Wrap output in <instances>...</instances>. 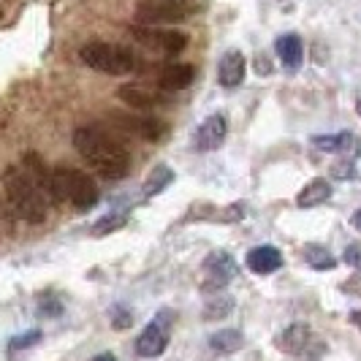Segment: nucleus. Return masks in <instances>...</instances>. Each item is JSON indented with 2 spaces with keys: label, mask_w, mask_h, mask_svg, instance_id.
<instances>
[{
  "label": "nucleus",
  "mask_w": 361,
  "mask_h": 361,
  "mask_svg": "<svg viewBox=\"0 0 361 361\" xmlns=\"http://www.w3.org/2000/svg\"><path fill=\"white\" fill-rule=\"evenodd\" d=\"M174 182V169L171 166H166V163H158L149 174H147L145 185H142V190H145V196H158V193H163L169 185Z\"/></svg>",
  "instance_id": "obj_20"
},
{
  "label": "nucleus",
  "mask_w": 361,
  "mask_h": 361,
  "mask_svg": "<svg viewBox=\"0 0 361 361\" xmlns=\"http://www.w3.org/2000/svg\"><path fill=\"white\" fill-rule=\"evenodd\" d=\"M350 226H353L356 231H361V209H356V212H353V217H350Z\"/></svg>",
  "instance_id": "obj_31"
},
{
  "label": "nucleus",
  "mask_w": 361,
  "mask_h": 361,
  "mask_svg": "<svg viewBox=\"0 0 361 361\" xmlns=\"http://www.w3.org/2000/svg\"><path fill=\"white\" fill-rule=\"evenodd\" d=\"M73 147L104 180H123L130 171V152L106 128L82 126L73 130Z\"/></svg>",
  "instance_id": "obj_1"
},
{
  "label": "nucleus",
  "mask_w": 361,
  "mask_h": 361,
  "mask_svg": "<svg viewBox=\"0 0 361 361\" xmlns=\"http://www.w3.org/2000/svg\"><path fill=\"white\" fill-rule=\"evenodd\" d=\"M41 331L38 329H30V331H22L17 337H11L8 340V353H22V350H27V348H33V345L41 343Z\"/></svg>",
  "instance_id": "obj_24"
},
{
  "label": "nucleus",
  "mask_w": 361,
  "mask_h": 361,
  "mask_svg": "<svg viewBox=\"0 0 361 361\" xmlns=\"http://www.w3.org/2000/svg\"><path fill=\"white\" fill-rule=\"evenodd\" d=\"M343 261L348 267H353V269L361 271V245H348L343 253Z\"/></svg>",
  "instance_id": "obj_28"
},
{
  "label": "nucleus",
  "mask_w": 361,
  "mask_h": 361,
  "mask_svg": "<svg viewBox=\"0 0 361 361\" xmlns=\"http://www.w3.org/2000/svg\"><path fill=\"white\" fill-rule=\"evenodd\" d=\"M126 223H128V212H109V215H104L95 226H92L90 234L106 236V234H111V231H120Z\"/></svg>",
  "instance_id": "obj_23"
},
{
  "label": "nucleus",
  "mask_w": 361,
  "mask_h": 361,
  "mask_svg": "<svg viewBox=\"0 0 361 361\" xmlns=\"http://www.w3.org/2000/svg\"><path fill=\"white\" fill-rule=\"evenodd\" d=\"M60 312H63L60 299H54V296H41V299H38V315L54 318V315H60Z\"/></svg>",
  "instance_id": "obj_27"
},
{
  "label": "nucleus",
  "mask_w": 361,
  "mask_h": 361,
  "mask_svg": "<svg viewBox=\"0 0 361 361\" xmlns=\"http://www.w3.org/2000/svg\"><path fill=\"white\" fill-rule=\"evenodd\" d=\"M117 120H120V126H126V130L136 133L145 142H161L169 133V126L158 117H149V114H145V117L142 114L139 117H117Z\"/></svg>",
  "instance_id": "obj_12"
},
{
  "label": "nucleus",
  "mask_w": 361,
  "mask_h": 361,
  "mask_svg": "<svg viewBox=\"0 0 361 361\" xmlns=\"http://www.w3.org/2000/svg\"><path fill=\"white\" fill-rule=\"evenodd\" d=\"M130 36L136 38V41H142L149 49L166 54V57H174V54H180L188 47V36L185 33L166 30V27H142V25H136V27H130Z\"/></svg>",
  "instance_id": "obj_8"
},
{
  "label": "nucleus",
  "mask_w": 361,
  "mask_h": 361,
  "mask_svg": "<svg viewBox=\"0 0 361 361\" xmlns=\"http://www.w3.org/2000/svg\"><path fill=\"white\" fill-rule=\"evenodd\" d=\"M343 290L345 293H350V296H361V274L348 277V280L343 283Z\"/></svg>",
  "instance_id": "obj_30"
},
{
  "label": "nucleus",
  "mask_w": 361,
  "mask_h": 361,
  "mask_svg": "<svg viewBox=\"0 0 361 361\" xmlns=\"http://www.w3.org/2000/svg\"><path fill=\"white\" fill-rule=\"evenodd\" d=\"M204 267H207V271H209V277H207V283H204V290L226 288L231 280L239 277V267H236V261L228 253L207 255V264H204Z\"/></svg>",
  "instance_id": "obj_9"
},
{
  "label": "nucleus",
  "mask_w": 361,
  "mask_h": 361,
  "mask_svg": "<svg viewBox=\"0 0 361 361\" xmlns=\"http://www.w3.org/2000/svg\"><path fill=\"white\" fill-rule=\"evenodd\" d=\"M312 147L321 152H331V155H345L353 152V158L361 155V139L353 133H326V136H312Z\"/></svg>",
  "instance_id": "obj_14"
},
{
  "label": "nucleus",
  "mask_w": 361,
  "mask_h": 361,
  "mask_svg": "<svg viewBox=\"0 0 361 361\" xmlns=\"http://www.w3.org/2000/svg\"><path fill=\"white\" fill-rule=\"evenodd\" d=\"M90 361H117V359H114L111 353H98V356H92Z\"/></svg>",
  "instance_id": "obj_32"
},
{
  "label": "nucleus",
  "mask_w": 361,
  "mask_h": 361,
  "mask_svg": "<svg viewBox=\"0 0 361 361\" xmlns=\"http://www.w3.org/2000/svg\"><path fill=\"white\" fill-rule=\"evenodd\" d=\"M245 54L239 49H228L217 63V82L223 87H239L245 82Z\"/></svg>",
  "instance_id": "obj_13"
},
{
  "label": "nucleus",
  "mask_w": 361,
  "mask_h": 361,
  "mask_svg": "<svg viewBox=\"0 0 361 361\" xmlns=\"http://www.w3.org/2000/svg\"><path fill=\"white\" fill-rule=\"evenodd\" d=\"M302 255H305V261H307L310 269L331 271L334 267H337V258L329 253L324 245H307V247L302 250Z\"/></svg>",
  "instance_id": "obj_22"
},
{
  "label": "nucleus",
  "mask_w": 361,
  "mask_h": 361,
  "mask_svg": "<svg viewBox=\"0 0 361 361\" xmlns=\"http://www.w3.org/2000/svg\"><path fill=\"white\" fill-rule=\"evenodd\" d=\"M310 337H312V334H310L307 324H290L288 329L280 331L277 348H280L283 353H288V356H302V353L307 350Z\"/></svg>",
  "instance_id": "obj_15"
},
{
  "label": "nucleus",
  "mask_w": 361,
  "mask_h": 361,
  "mask_svg": "<svg viewBox=\"0 0 361 361\" xmlns=\"http://www.w3.org/2000/svg\"><path fill=\"white\" fill-rule=\"evenodd\" d=\"M247 267L255 274H271V271H277L283 267V253L277 247H271V245H261V247L247 253Z\"/></svg>",
  "instance_id": "obj_17"
},
{
  "label": "nucleus",
  "mask_w": 361,
  "mask_h": 361,
  "mask_svg": "<svg viewBox=\"0 0 361 361\" xmlns=\"http://www.w3.org/2000/svg\"><path fill=\"white\" fill-rule=\"evenodd\" d=\"M274 52L280 57V63L288 68V71H296L305 60V47H302V38L293 36V33H286V36L277 38L274 44Z\"/></svg>",
  "instance_id": "obj_18"
},
{
  "label": "nucleus",
  "mask_w": 361,
  "mask_h": 361,
  "mask_svg": "<svg viewBox=\"0 0 361 361\" xmlns=\"http://www.w3.org/2000/svg\"><path fill=\"white\" fill-rule=\"evenodd\" d=\"M356 111H359V114H361V98H359V101H356Z\"/></svg>",
  "instance_id": "obj_34"
},
{
  "label": "nucleus",
  "mask_w": 361,
  "mask_h": 361,
  "mask_svg": "<svg viewBox=\"0 0 361 361\" xmlns=\"http://www.w3.org/2000/svg\"><path fill=\"white\" fill-rule=\"evenodd\" d=\"M133 326V315H130V310L128 307H111V329H117V331H123V329H130Z\"/></svg>",
  "instance_id": "obj_26"
},
{
  "label": "nucleus",
  "mask_w": 361,
  "mask_h": 361,
  "mask_svg": "<svg viewBox=\"0 0 361 361\" xmlns=\"http://www.w3.org/2000/svg\"><path fill=\"white\" fill-rule=\"evenodd\" d=\"M79 60L90 66L92 71L109 73V76H128L136 71V57L128 47L109 44V41H90L79 49Z\"/></svg>",
  "instance_id": "obj_3"
},
{
  "label": "nucleus",
  "mask_w": 361,
  "mask_h": 361,
  "mask_svg": "<svg viewBox=\"0 0 361 361\" xmlns=\"http://www.w3.org/2000/svg\"><path fill=\"white\" fill-rule=\"evenodd\" d=\"M174 318L171 310H161L149 324L145 326V331L136 340V353L145 359H158L163 356L166 345H169V321Z\"/></svg>",
  "instance_id": "obj_7"
},
{
  "label": "nucleus",
  "mask_w": 361,
  "mask_h": 361,
  "mask_svg": "<svg viewBox=\"0 0 361 361\" xmlns=\"http://www.w3.org/2000/svg\"><path fill=\"white\" fill-rule=\"evenodd\" d=\"M350 324H356L361 329V310H356V312H350Z\"/></svg>",
  "instance_id": "obj_33"
},
{
  "label": "nucleus",
  "mask_w": 361,
  "mask_h": 361,
  "mask_svg": "<svg viewBox=\"0 0 361 361\" xmlns=\"http://www.w3.org/2000/svg\"><path fill=\"white\" fill-rule=\"evenodd\" d=\"M0 182H3L8 204L14 207V212L22 220H27V223H44L47 220V209L49 207H47V201L41 199V193L36 190V185L30 182V177L25 174L22 166H8L3 171Z\"/></svg>",
  "instance_id": "obj_2"
},
{
  "label": "nucleus",
  "mask_w": 361,
  "mask_h": 361,
  "mask_svg": "<svg viewBox=\"0 0 361 361\" xmlns=\"http://www.w3.org/2000/svg\"><path fill=\"white\" fill-rule=\"evenodd\" d=\"M242 345H245V337H242L239 329H220V331H215V334L209 337V348H212L215 353H223V356L236 353Z\"/></svg>",
  "instance_id": "obj_21"
},
{
  "label": "nucleus",
  "mask_w": 361,
  "mask_h": 361,
  "mask_svg": "<svg viewBox=\"0 0 361 361\" xmlns=\"http://www.w3.org/2000/svg\"><path fill=\"white\" fill-rule=\"evenodd\" d=\"M193 79H196V68L188 66V63H169V66L161 71V76H158V82H161L163 90H171V92L190 87Z\"/></svg>",
  "instance_id": "obj_16"
},
{
  "label": "nucleus",
  "mask_w": 361,
  "mask_h": 361,
  "mask_svg": "<svg viewBox=\"0 0 361 361\" xmlns=\"http://www.w3.org/2000/svg\"><path fill=\"white\" fill-rule=\"evenodd\" d=\"M117 98L128 104V106L139 109V111H149V109L155 106H163V92L158 90H149L147 85H123L120 90H117Z\"/></svg>",
  "instance_id": "obj_11"
},
{
  "label": "nucleus",
  "mask_w": 361,
  "mask_h": 361,
  "mask_svg": "<svg viewBox=\"0 0 361 361\" xmlns=\"http://www.w3.org/2000/svg\"><path fill=\"white\" fill-rule=\"evenodd\" d=\"M196 14V6L185 0H142L133 11L136 25L142 27H166V25H180Z\"/></svg>",
  "instance_id": "obj_4"
},
{
  "label": "nucleus",
  "mask_w": 361,
  "mask_h": 361,
  "mask_svg": "<svg viewBox=\"0 0 361 361\" xmlns=\"http://www.w3.org/2000/svg\"><path fill=\"white\" fill-rule=\"evenodd\" d=\"M234 310V299H212L207 307H204V318L207 321H220V318H226L228 312Z\"/></svg>",
  "instance_id": "obj_25"
},
{
  "label": "nucleus",
  "mask_w": 361,
  "mask_h": 361,
  "mask_svg": "<svg viewBox=\"0 0 361 361\" xmlns=\"http://www.w3.org/2000/svg\"><path fill=\"white\" fill-rule=\"evenodd\" d=\"M331 174H334L337 180H353V177H356V171H353V161L337 163V166L331 169Z\"/></svg>",
  "instance_id": "obj_29"
},
{
  "label": "nucleus",
  "mask_w": 361,
  "mask_h": 361,
  "mask_svg": "<svg viewBox=\"0 0 361 361\" xmlns=\"http://www.w3.org/2000/svg\"><path fill=\"white\" fill-rule=\"evenodd\" d=\"M329 199H331V185H329L324 177H318V180L307 182V185L302 188V193L296 196V204H299L302 209H312V207H318V204H326Z\"/></svg>",
  "instance_id": "obj_19"
},
{
  "label": "nucleus",
  "mask_w": 361,
  "mask_h": 361,
  "mask_svg": "<svg viewBox=\"0 0 361 361\" xmlns=\"http://www.w3.org/2000/svg\"><path fill=\"white\" fill-rule=\"evenodd\" d=\"M54 174H57L63 201H71L79 212H87L98 204V188H95L90 174L71 169V166H60V169H54Z\"/></svg>",
  "instance_id": "obj_5"
},
{
  "label": "nucleus",
  "mask_w": 361,
  "mask_h": 361,
  "mask_svg": "<svg viewBox=\"0 0 361 361\" xmlns=\"http://www.w3.org/2000/svg\"><path fill=\"white\" fill-rule=\"evenodd\" d=\"M22 169H25V174L30 177V182L36 185L41 199L47 201V207H60V204H63L60 185H57V174H54V169H49V166L44 163L41 155L27 152V155L22 158Z\"/></svg>",
  "instance_id": "obj_6"
},
{
  "label": "nucleus",
  "mask_w": 361,
  "mask_h": 361,
  "mask_svg": "<svg viewBox=\"0 0 361 361\" xmlns=\"http://www.w3.org/2000/svg\"><path fill=\"white\" fill-rule=\"evenodd\" d=\"M226 133H228L226 117H223V114H209V117L196 128L193 145H196L199 152H212V149H217V147L226 142Z\"/></svg>",
  "instance_id": "obj_10"
}]
</instances>
